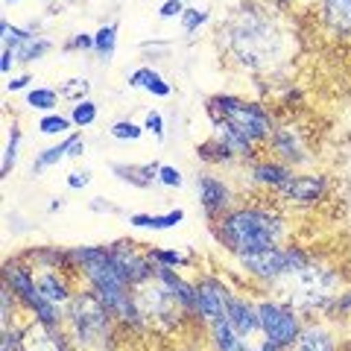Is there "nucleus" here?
<instances>
[{"instance_id": "obj_1", "label": "nucleus", "mask_w": 351, "mask_h": 351, "mask_svg": "<svg viewBox=\"0 0 351 351\" xmlns=\"http://www.w3.org/2000/svg\"><path fill=\"white\" fill-rule=\"evenodd\" d=\"M219 44L240 68L269 71L284 53V32L269 9L258 3H243L219 27Z\"/></svg>"}, {"instance_id": "obj_2", "label": "nucleus", "mask_w": 351, "mask_h": 351, "mask_svg": "<svg viewBox=\"0 0 351 351\" xmlns=\"http://www.w3.org/2000/svg\"><path fill=\"white\" fill-rule=\"evenodd\" d=\"M76 269L85 276L88 287H91L100 299L108 304V311L114 313L117 325L126 328H147V319L141 313L135 302V287L123 278V272L117 269L108 246H73L71 249Z\"/></svg>"}, {"instance_id": "obj_3", "label": "nucleus", "mask_w": 351, "mask_h": 351, "mask_svg": "<svg viewBox=\"0 0 351 351\" xmlns=\"http://www.w3.org/2000/svg\"><path fill=\"white\" fill-rule=\"evenodd\" d=\"M211 232L219 246L232 255H249V252L284 246L287 240V219L276 208L267 205H234L223 217L211 223Z\"/></svg>"}, {"instance_id": "obj_4", "label": "nucleus", "mask_w": 351, "mask_h": 351, "mask_svg": "<svg viewBox=\"0 0 351 351\" xmlns=\"http://www.w3.org/2000/svg\"><path fill=\"white\" fill-rule=\"evenodd\" d=\"M117 319L91 287L73 293L64 307V331L80 351H112Z\"/></svg>"}, {"instance_id": "obj_5", "label": "nucleus", "mask_w": 351, "mask_h": 351, "mask_svg": "<svg viewBox=\"0 0 351 351\" xmlns=\"http://www.w3.org/2000/svg\"><path fill=\"white\" fill-rule=\"evenodd\" d=\"M205 112L211 117V123H228L232 129H237L240 135L255 141V144L269 141L272 132H276V120H272L267 108L255 100H243V97H234V94L208 97Z\"/></svg>"}, {"instance_id": "obj_6", "label": "nucleus", "mask_w": 351, "mask_h": 351, "mask_svg": "<svg viewBox=\"0 0 351 351\" xmlns=\"http://www.w3.org/2000/svg\"><path fill=\"white\" fill-rule=\"evenodd\" d=\"M237 263L246 276L258 278L263 284H278L284 278H293L299 272H304L313 263V255L304 246L284 243V246L249 252V255H237Z\"/></svg>"}, {"instance_id": "obj_7", "label": "nucleus", "mask_w": 351, "mask_h": 351, "mask_svg": "<svg viewBox=\"0 0 351 351\" xmlns=\"http://www.w3.org/2000/svg\"><path fill=\"white\" fill-rule=\"evenodd\" d=\"M3 281L12 287V293L18 295L21 307L29 313V319H38V322L53 325V328L64 325V311H62V307H56V304H50L41 295L32 267H27V263H21V261H6L3 263Z\"/></svg>"}, {"instance_id": "obj_8", "label": "nucleus", "mask_w": 351, "mask_h": 351, "mask_svg": "<svg viewBox=\"0 0 351 351\" xmlns=\"http://www.w3.org/2000/svg\"><path fill=\"white\" fill-rule=\"evenodd\" d=\"M255 304H258V319H261V337L272 346L290 351L304 328L302 313L293 304L278 299H258Z\"/></svg>"}, {"instance_id": "obj_9", "label": "nucleus", "mask_w": 351, "mask_h": 351, "mask_svg": "<svg viewBox=\"0 0 351 351\" xmlns=\"http://www.w3.org/2000/svg\"><path fill=\"white\" fill-rule=\"evenodd\" d=\"M112 258L117 263V269L123 272V278L132 284V287H141L156 278V263L147 255V249H138V243L132 240H117V243L108 246Z\"/></svg>"}, {"instance_id": "obj_10", "label": "nucleus", "mask_w": 351, "mask_h": 351, "mask_svg": "<svg viewBox=\"0 0 351 351\" xmlns=\"http://www.w3.org/2000/svg\"><path fill=\"white\" fill-rule=\"evenodd\" d=\"M193 284H196V319H202L205 325L226 319V302L232 295V290L217 276H202Z\"/></svg>"}, {"instance_id": "obj_11", "label": "nucleus", "mask_w": 351, "mask_h": 351, "mask_svg": "<svg viewBox=\"0 0 351 351\" xmlns=\"http://www.w3.org/2000/svg\"><path fill=\"white\" fill-rule=\"evenodd\" d=\"M328 193V179L322 173H293V179L278 191V196L290 205H319Z\"/></svg>"}, {"instance_id": "obj_12", "label": "nucleus", "mask_w": 351, "mask_h": 351, "mask_svg": "<svg viewBox=\"0 0 351 351\" xmlns=\"http://www.w3.org/2000/svg\"><path fill=\"white\" fill-rule=\"evenodd\" d=\"M196 193H199V202L205 208V217L211 219V223H214L217 217H223L228 208H234L232 205L234 193H232V188H228V182H223L214 173H199V176H196Z\"/></svg>"}, {"instance_id": "obj_13", "label": "nucleus", "mask_w": 351, "mask_h": 351, "mask_svg": "<svg viewBox=\"0 0 351 351\" xmlns=\"http://www.w3.org/2000/svg\"><path fill=\"white\" fill-rule=\"evenodd\" d=\"M24 351H76V346L71 343L64 325L53 328L38 319H29L24 322Z\"/></svg>"}, {"instance_id": "obj_14", "label": "nucleus", "mask_w": 351, "mask_h": 351, "mask_svg": "<svg viewBox=\"0 0 351 351\" xmlns=\"http://www.w3.org/2000/svg\"><path fill=\"white\" fill-rule=\"evenodd\" d=\"M272 147V152L278 156V161L284 164H293V167H299V164H307L311 156H307V144H304V135L299 126L293 123H284V126H276L272 132V138L267 141Z\"/></svg>"}, {"instance_id": "obj_15", "label": "nucleus", "mask_w": 351, "mask_h": 351, "mask_svg": "<svg viewBox=\"0 0 351 351\" xmlns=\"http://www.w3.org/2000/svg\"><path fill=\"white\" fill-rule=\"evenodd\" d=\"M226 319H228V325H232L240 337H246V339H252L255 334H261L258 304L249 302L246 295H240V293L228 295V302H226Z\"/></svg>"}, {"instance_id": "obj_16", "label": "nucleus", "mask_w": 351, "mask_h": 351, "mask_svg": "<svg viewBox=\"0 0 351 351\" xmlns=\"http://www.w3.org/2000/svg\"><path fill=\"white\" fill-rule=\"evenodd\" d=\"M36 284H38L44 299H47L50 304L62 307V311L73 299V287H71V278H68V272L64 269H47V267L36 269Z\"/></svg>"}, {"instance_id": "obj_17", "label": "nucleus", "mask_w": 351, "mask_h": 351, "mask_svg": "<svg viewBox=\"0 0 351 351\" xmlns=\"http://www.w3.org/2000/svg\"><path fill=\"white\" fill-rule=\"evenodd\" d=\"M249 179L255 184H261V188L278 193L284 184L293 179V167L290 164H284V161H278V158H261V161H252Z\"/></svg>"}, {"instance_id": "obj_18", "label": "nucleus", "mask_w": 351, "mask_h": 351, "mask_svg": "<svg viewBox=\"0 0 351 351\" xmlns=\"http://www.w3.org/2000/svg\"><path fill=\"white\" fill-rule=\"evenodd\" d=\"M156 278L170 290V295L179 302V307L184 313L196 316V284H191L188 278H182L179 272L170 269V267H158V263H156Z\"/></svg>"}, {"instance_id": "obj_19", "label": "nucleus", "mask_w": 351, "mask_h": 351, "mask_svg": "<svg viewBox=\"0 0 351 351\" xmlns=\"http://www.w3.org/2000/svg\"><path fill=\"white\" fill-rule=\"evenodd\" d=\"M158 167L161 164L158 161H144V164H108V170H112L114 176L123 184H132V188H138V191H147L152 188V184L158 182Z\"/></svg>"}, {"instance_id": "obj_20", "label": "nucleus", "mask_w": 351, "mask_h": 351, "mask_svg": "<svg viewBox=\"0 0 351 351\" xmlns=\"http://www.w3.org/2000/svg\"><path fill=\"white\" fill-rule=\"evenodd\" d=\"M290 351H339V343L331 328L316 319V322H304L302 334Z\"/></svg>"}, {"instance_id": "obj_21", "label": "nucleus", "mask_w": 351, "mask_h": 351, "mask_svg": "<svg viewBox=\"0 0 351 351\" xmlns=\"http://www.w3.org/2000/svg\"><path fill=\"white\" fill-rule=\"evenodd\" d=\"M129 88H138V91H147L149 97H158V100H164V97L173 94V85L164 80V76L152 68V64H141V68H135L129 76H126Z\"/></svg>"}, {"instance_id": "obj_22", "label": "nucleus", "mask_w": 351, "mask_h": 351, "mask_svg": "<svg viewBox=\"0 0 351 351\" xmlns=\"http://www.w3.org/2000/svg\"><path fill=\"white\" fill-rule=\"evenodd\" d=\"M184 208H170L164 214H129L126 223L132 228H147V232H167V228H176L184 223Z\"/></svg>"}, {"instance_id": "obj_23", "label": "nucleus", "mask_w": 351, "mask_h": 351, "mask_svg": "<svg viewBox=\"0 0 351 351\" xmlns=\"http://www.w3.org/2000/svg\"><path fill=\"white\" fill-rule=\"evenodd\" d=\"M208 339H211L214 351H252V343L246 337H240L228 319H217L208 325Z\"/></svg>"}, {"instance_id": "obj_24", "label": "nucleus", "mask_w": 351, "mask_h": 351, "mask_svg": "<svg viewBox=\"0 0 351 351\" xmlns=\"http://www.w3.org/2000/svg\"><path fill=\"white\" fill-rule=\"evenodd\" d=\"M322 21L334 36H351V0H322Z\"/></svg>"}, {"instance_id": "obj_25", "label": "nucleus", "mask_w": 351, "mask_h": 351, "mask_svg": "<svg viewBox=\"0 0 351 351\" xmlns=\"http://www.w3.org/2000/svg\"><path fill=\"white\" fill-rule=\"evenodd\" d=\"M211 135L223 141V144L232 149L237 158H246V161L255 158V147H258V144H255V141H249L246 135H240V132L232 129L228 123H211Z\"/></svg>"}, {"instance_id": "obj_26", "label": "nucleus", "mask_w": 351, "mask_h": 351, "mask_svg": "<svg viewBox=\"0 0 351 351\" xmlns=\"http://www.w3.org/2000/svg\"><path fill=\"white\" fill-rule=\"evenodd\" d=\"M15 53V59H18V64H29V62H41L47 53L53 50V41L50 38H44V36H36L32 32L29 38H24L18 44V47H9Z\"/></svg>"}, {"instance_id": "obj_27", "label": "nucleus", "mask_w": 351, "mask_h": 351, "mask_svg": "<svg viewBox=\"0 0 351 351\" xmlns=\"http://www.w3.org/2000/svg\"><path fill=\"white\" fill-rule=\"evenodd\" d=\"M59 88H50V85H36V88H29L27 97H24V106L32 108V112H41V114H50V112H56V106H59Z\"/></svg>"}, {"instance_id": "obj_28", "label": "nucleus", "mask_w": 351, "mask_h": 351, "mask_svg": "<svg viewBox=\"0 0 351 351\" xmlns=\"http://www.w3.org/2000/svg\"><path fill=\"white\" fill-rule=\"evenodd\" d=\"M21 141H24V135H21V126L12 123L6 132V147H3V158H0V179H9L18 164V156H21Z\"/></svg>"}, {"instance_id": "obj_29", "label": "nucleus", "mask_w": 351, "mask_h": 351, "mask_svg": "<svg viewBox=\"0 0 351 351\" xmlns=\"http://www.w3.org/2000/svg\"><path fill=\"white\" fill-rule=\"evenodd\" d=\"M68 152H71V138L64 135L59 144H53V147H47V149H41L36 158H32V173H44V170H50V167H56L59 161H64L68 158Z\"/></svg>"}, {"instance_id": "obj_30", "label": "nucleus", "mask_w": 351, "mask_h": 351, "mask_svg": "<svg viewBox=\"0 0 351 351\" xmlns=\"http://www.w3.org/2000/svg\"><path fill=\"white\" fill-rule=\"evenodd\" d=\"M196 156H199L205 164H232V161L237 158L234 152L228 149L219 138H214V135L208 138V141H202L199 147H196Z\"/></svg>"}, {"instance_id": "obj_31", "label": "nucleus", "mask_w": 351, "mask_h": 351, "mask_svg": "<svg viewBox=\"0 0 351 351\" xmlns=\"http://www.w3.org/2000/svg\"><path fill=\"white\" fill-rule=\"evenodd\" d=\"M117 50V24H103L94 32V53L100 56V62H112Z\"/></svg>"}, {"instance_id": "obj_32", "label": "nucleus", "mask_w": 351, "mask_h": 351, "mask_svg": "<svg viewBox=\"0 0 351 351\" xmlns=\"http://www.w3.org/2000/svg\"><path fill=\"white\" fill-rule=\"evenodd\" d=\"M147 255L152 258V263H158V267H170V269H179V267H191L193 263V255L182 249H161V246H149Z\"/></svg>"}, {"instance_id": "obj_33", "label": "nucleus", "mask_w": 351, "mask_h": 351, "mask_svg": "<svg viewBox=\"0 0 351 351\" xmlns=\"http://www.w3.org/2000/svg\"><path fill=\"white\" fill-rule=\"evenodd\" d=\"M36 129L41 132V135H47V138H64V135H71V129H76V126H73L71 114L50 112V114H41Z\"/></svg>"}, {"instance_id": "obj_34", "label": "nucleus", "mask_w": 351, "mask_h": 351, "mask_svg": "<svg viewBox=\"0 0 351 351\" xmlns=\"http://www.w3.org/2000/svg\"><path fill=\"white\" fill-rule=\"evenodd\" d=\"M108 135L114 141H123V144H135V141H141L147 135V129H144V123H135V120L123 117V120H114V123L108 126Z\"/></svg>"}, {"instance_id": "obj_35", "label": "nucleus", "mask_w": 351, "mask_h": 351, "mask_svg": "<svg viewBox=\"0 0 351 351\" xmlns=\"http://www.w3.org/2000/svg\"><path fill=\"white\" fill-rule=\"evenodd\" d=\"M97 117H100V106H97L91 97H85V100H80V103H73V106H71V120H73V126H76V129L94 126V123H97Z\"/></svg>"}, {"instance_id": "obj_36", "label": "nucleus", "mask_w": 351, "mask_h": 351, "mask_svg": "<svg viewBox=\"0 0 351 351\" xmlns=\"http://www.w3.org/2000/svg\"><path fill=\"white\" fill-rule=\"evenodd\" d=\"M18 295L12 293V287L3 281V287H0V328L12 325L15 322V311H18Z\"/></svg>"}, {"instance_id": "obj_37", "label": "nucleus", "mask_w": 351, "mask_h": 351, "mask_svg": "<svg viewBox=\"0 0 351 351\" xmlns=\"http://www.w3.org/2000/svg\"><path fill=\"white\" fill-rule=\"evenodd\" d=\"M88 91H91V82H88L85 76H73V80L59 85V97H62V100H71V103L85 100Z\"/></svg>"}, {"instance_id": "obj_38", "label": "nucleus", "mask_w": 351, "mask_h": 351, "mask_svg": "<svg viewBox=\"0 0 351 351\" xmlns=\"http://www.w3.org/2000/svg\"><path fill=\"white\" fill-rule=\"evenodd\" d=\"M0 351H24V325H6L0 328Z\"/></svg>"}, {"instance_id": "obj_39", "label": "nucleus", "mask_w": 351, "mask_h": 351, "mask_svg": "<svg viewBox=\"0 0 351 351\" xmlns=\"http://www.w3.org/2000/svg\"><path fill=\"white\" fill-rule=\"evenodd\" d=\"M32 36V29H24V27H15V24H9V21L3 18L0 21V41H3V47H18L24 38Z\"/></svg>"}, {"instance_id": "obj_40", "label": "nucleus", "mask_w": 351, "mask_h": 351, "mask_svg": "<svg viewBox=\"0 0 351 351\" xmlns=\"http://www.w3.org/2000/svg\"><path fill=\"white\" fill-rule=\"evenodd\" d=\"M208 18H211V15H208V9H193V6H188V9L182 12L179 21H182V29L191 36V32H196L202 24H208Z\"/></svg>"}, {"instance_id": "obj_41", "label": "nucleus", "mask_w": 351, "mask_h": 351, "mask_svg": "<svg viewBox=\"0 0 351 351\" xmlns=\"http://www.w3.org/2000/svg\"><path fill=\"white\" fill-rule=\"evenodd\" d=\"M158 184H164V188H170V191H179L184 184V176L176 164H161L158 167Z\"/></svg>"}, {"instance_id": "obj_42", "label": "nucleus", "mask_w": 351, "mask_h": 351, "mask_svg": "<svg viewBox=\"0 0 351 351\" xmlns=\"http://www.w3.org/2000/svg\"><path fill=\"white\" fill-rule=\"evenodd\" d=\"M144 129L158 141V144L164 141V114L158 112V108H147V114H144Z\"/></svg>"}, {"instance_id": "obj_43", "label": "nucleus", "mask_w": 351, "mask_h": 351, "mask_svg": "<svg viewBox=\"0 0 351 351\" xmlns=\"http://www.w3.org/2000/svg\"><path fill=\"white\" fill-rule=\"evenodd\" d=\"M325 316H331V319H339V316H351V287L337 295L334 304L328 307V313H325Z\"/></svg>"}, {"instance_id": "obj_44", "label": "nucleus", "mask_w": 351, "mask_h": 351, "mask_svg": "<svg viewBox=\"0 0 351 351\" xmlns=\"http://www.w3.org/2000/svg\"><path fill=\"white\" fill-rule=\"evenodd\" d=\"M64 50H94V36L91 32H73V38L64 44Z\"/></svg>"}, {"instance_id": "obj_45", "label": "nucleus", "mask_w": 351, "mask_h": 351, "mask_svg": "<svg viewBox=\"0 0 351 351\" xmlns=\"http://www.w3.org/2000/svg\"><path fill=\"white\" fill-rule=\"evenodd\" d=\"M184 0H164L161 3V9H158V18H164V21H170V18H182V12H184Z\"/></svg>"}, {"instance_id": "obj_46", "label": "nucleus", "mask_w": 351, "mask_h": 351, "mask_svg": "<svg viewBox=\"0 0 351 351\" xmlns=\"http://www.w3.org/2000/svg\"><path fill=\"white\" fill-rule=\"evenodd\" d=\"M64 184H68L71 191H82V188L91 184V173H88V170H71L68 179H64Z\"/></svg>"}, {"instance_id": "obj_47", "label": "nucleus", "mask_w": 351, "mask_h": 351, "mask_svg": "<svg viewBox=\"0 0 351 351\" xmlns=\"http://www.w3.org/2000/svg\"><path fill=\"white\" fill-rule=\"evenodd\" d=\"M29 82H32V76H29V73H12V76L6 80V91H9V94L29 91Z\"/></svg>"}, {"instance_id": "obj_48", "label": "nucleus", "mask_w": 351, "mask_h": 351, "mask_svg": "<svg viewBox=\"0 0 351 351\" xmlns=\"http://www.w3.org/2000/svg\"><path fill=\"white\" fill-rule=\"evenodd\" d=\"M15 62H18V59H15V53L9 50V47L0 50V73H3L6 80H9V73H12V64H15Z\"/></svg>"}, {"instance_id": "obj_49", "label": "nucleus", "mask_w": 351, "mask_h": 351, "mask_svg": "<svg viewBox=\"0 0 351 351\" xmlns=\"http://www.w3.org/2000/svg\"><path fill=\"white\" fill-rule=\"evenodd\" d=\"M88 208H91V211H97V214H117V208H114L112 202H106L103 196H97V199H91V205H88Z\"/></svg>"}, {"instance_id": "obj_50", "label": "nucleus", "mask_w": 351, "mask_h": 351, "mask_svg": "<svg viewBox=\"0 0 351 351\" xmlns=\"http://www.w3.org/2000/svg\"><path fill=\"white\" fill-rule=\"evenodd\" d=\"M252 351H284V348H278V346H272V343H267V339H261L258 346H252Z\"/></svg>"}, {"instance_id": "obj_51", "label": "nucleus", "mask_w": 351, "mask_h": 351, "mask_svg": "<svg viewBox=\"0 0 351 351\" xmlns=\"http://www.w3.org/2000/svg\"><path fill=\"white\" fill-rule=\"evenodd\" d=\"M62 208H64V199H53L47 211H50V214H56V211H62Z\"/></svg>"}, {"instance_id": "obj_52", "label": "nucleus", "mask_w": 351, "mask_h": 351, "mask_svg": "<svg viewBox=\"0 0 351 351\" xmlns=\"http://www.w3.org/2000/svg\"><path fill=\"white\" fill-rule=\"evenodd\" d=\"M9 3H15V0H9Z\"/></svg>"}]
</instances>
